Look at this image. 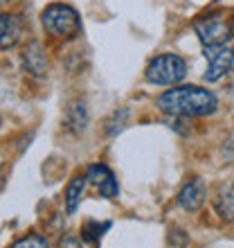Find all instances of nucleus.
Wrapping results in <instances>:
<instances>
[{
	"instance_id": "1",
	"label": "nucleus",
	"mask_w": 234,
	"mask_h": 248,
	"mask_svg": "<svg viewBox=\"0 0 234 248\" xmlns=\"http://www.w3.org/2000/svg\"><path fill=\"white\" fill-rule=\"evenodd\" d=\"M158 108L171 118H205L219 108V97L201 86H176L158 97Z\"/></svg>"
},
{
	"instance_id": "2",
	"label": "nucleus",
	"mask_w": 234,
	"mask_h": 248,
	"mask_svg": "<svg viewBox=\"0 0 234 248\" xmlns=\"http://www.w3.org/2000/svg\"><path fill=\"white\" fill-rule=\"evenodd\" d=\"M41 25L50 36L61 41H70L81 32V18L74 7L65 2H52L41 12Z\"/></svg>"
},
{
	"instance_id": "3",
	"label": "nucleus",
	"mask_w": 234,
	"mask_h": 248,
	"mask_svg": "<svg viewBox=\"0 0 234 248\" xmlns=\"http://www.w3.org/2000/svg\"><path fill=\"white\" fill-rule=\"evenodd\" d=\"M187 75V63L180 54L174 52H164L158 54L149 61L146 70H144V77L146 81L153 86H174L178 81H182Z\"/></svg>"
},
{
	"instance_id": "4",
	"label": "nucleus",
	"mask_w": 234,
	"mask_h": 248,
	"mask_svg": "<svg viewBox=\"0 0 234 248\" xmlns=\"http://www.w3.org/2000/svg\"><path fill=\"white\" fill-rule=\"evenodd\" d=\"M196 36L203 46H225L232 39V25L225 12H207L191 23Z\"/></svg>"
},
{
	"instance_id": "5",
	"label": "nucleus",
	"mask_w": 234,
	"mask_h": 248,
	"mask_svg": "<svg viewBox=\"0 0 234 248\" xmlns=\"http://www.w3.org/2000/svg\"><path fill=\"white\" fill-rule=\"evenodd\" d=\"M205 59H207V70H205V81L214 84L223 79L232 70L234 52L228 46H205Z\"/></svg>"
},
{
	"instance_id": "6",
	"label": "nucleus",
	"mask_w": 234,
	"mask_h": 248,
	"mask_svg": "<svg viewBox=\"0 0 234 248\" xmlns=\"http://www.w3.org/2000/svg\"><path fill=\"white\" fill-rule=\"evenodd\" d=\"M207 199V187L203 178H191L182 185V189L176 196V205L182 208L185 212H196L203 208V203Z\"/></svg>"
},
{
	"instance_id": "7",
	"label": "nucleus",
	"mask_w": 234,
	"mask_h": 248,
	"mask_svg": "<svg viewBox=\"0 0 234 248\" xmlns=\"http://www.w3.org/2000/svg\"><path fill=\"white\" fill-rule=\"evenodd\" d=\"M86 176H88V183H92L99 189V194L104 199H115L119 194V185H117L115 174L111 171V167H106L104 163H95L86 170Z\"/></svg>"
},
{
	"instance_id": "8",
	"label": "nucleus",
	"mask_w": 234,
	"mask_h": 248,
	"mask_svg": "<svg viewBox=\"0 0 234 248\" xmlns=\"http://www.w3.org/2000/svg\"><path fill=\"white\" fill-rule=\"evenodd\" d=\"M25 32V23L16 14H0V50H9V47L18 46Z\"/></svg>"
},
{
	"instance_id": "9",
	"label": "nucleus",
	"mask_w": 234,
	"mask_h": 248,
	"mask_svg": "<svg viewBox=\"0 0 234 248\" xmlns=\"http://www.w3.org/2000/svg\"><path fill=\"white\" fill-rule=\"evenodd\" d=\"M20 61H23V68H25L29 75H34V77H43V75L47 72L45 50H43V46H41V43H36V41H32V43L23 50Z\"/></svg>"
},
{
	"instance_id": "10",
	"label": "nucleus",
	"mask_w": 234,
	"mask_h": 248,
	"mask_svg": "<svg viewBox=\"0 0 234 248\" xmlns=\"http://www.w3.org/2000/svg\"><path fill=\"white\" fill-rule=\"evenodd\" d=\"M86 185H88V176L86 174H77V176L70 178V183L65 187V194H63V201H65V212L68 215H74L81 203V196L86 192Z\"/></svg>"
},
{
	"instance_id": "11",
	"label": "nucleus",
	"mask_w": 234,
	"mask_h": 248,
	"mask_svg": "<svg viewBox=\"0 0 234 248\" xmlns=\"http://www.w3.org/2000/svg\"><path fill=\"white\" fill-rule=\"evenodd\" d=\"M212 203L223 221H234V185H221L216 189Z\"/></svg>"
},
{
	"instance_id": "12",
	"label": "nucleus",
	"mask_w": 234,
	"mask_h": 248,
	"mask_svg": "<svg viewBox=\"0 0 234 248\" xmlns=\"http://www.w3.org/2000/svg\"><path fill=\"white\" fill-rule=\"evenodd\" d=\"M86 124H88V111H86L84 102H74V104L68 106V111H65V129L70 133H81V131H86Z\"/></svg>"
},
{
	"instance_id": "13",
	"label": "nucleus",
	"mask_w": 234,
	"mask_h": 248,
	"mask_svg": "<svg viewBox=\"0 0 234 248\" xmlns=\"http://www.w3.org/2000/svg\"><path fill=\"white\" fill-rule=\"evenodd\" d=\"M108 228H111V223L108 221H104V223L86 221L84 226H81V239H84V242H90V244H97L99 239H102V235H104Z\"/></svg>"
},
{
	"instance_id": "14",
	"label": "nucleus",
	"mask_w": 234,
	"mask_h": 248,
	"mask_svg": "<svg viewBox=\"0 0 234 248\" xmlns=\"http://www.w3.org/2000/svg\"><path fill=\"white\" fill-rule=\"evenodd\" d=\"M9 248H50V244H47V239L43 235L32 232V235H25V237H20V239H16Z\"/></svg>"
},
{
	"instance_id": "15",
	"label": "nucleus",
	"mask_w": 234,
	"mask_h": 248,
	"mask_svg": "<svg viewBox=\"0 0 234 248\" xmlns=\"http://www.w3.org/2000/svg\"><path fill=\"white\" fill-rule=\"evenodd\" d=\"M126 118H129V111H126V108H119V111H115L111 115V120L106 122V126H108V129H106V133H108V136H115L117 131H122Z\"/></svg>"
},
{
	"instance_id": "16",
	"label": "nucleus",
	"mask_w": 234,
	"mask_h": 248,
	"mask_svg": "<svg viewBox=\"0 0 234 248\" xmlns=\"http://www.w3.org/2000/svg\"><path fill=\"white\" fill-rule=\"evenodd\" d=\"M84 239L77 235H63V237H58V244L57 248H84Z\"/></svg>"
},
{
	"instance_id": "17",
	"label": "nucleus",
	"mask_w": 234,
	"mask_h": 248,
	"mask_svg": "<svg viewBox=\"0 0 234 248\" xmlns=\"http://www.w3.org/2000/svg\"><path fill=\"white\" fill-rule=\"evenodd\" d=\"M230 25H232V36H234V12L230 14Z\"/></svg>"
},
{
	"instance_id": "18",
	"label": "nucleus",
	"mask_w": 234,
	"mask_h": 248,
	"mask_svg": "<svg viewBox=\"0 0 234 248\" xmlns=\"http://www.w3.org/2000/svg\"><path fill=\"white\" fill-rule=\"evenodd\" d=\"M5 2H12V0H0V5H5Z\"/></svg>"
},
{
	"instance_id": "19",
	"label": "nucleus",
	"mask_w": 234,
	"mask_h": 248,
	"mask_svg": "<svg viewBox=\"0 0 234 248\" xmlns=\"http://www.w3.org/2000/svg\"><path fill=\"white\" fill-rule=\"evenodd\" d=\"M232 52H234V47H232Z\"/></svg>"
}]
</instances>
